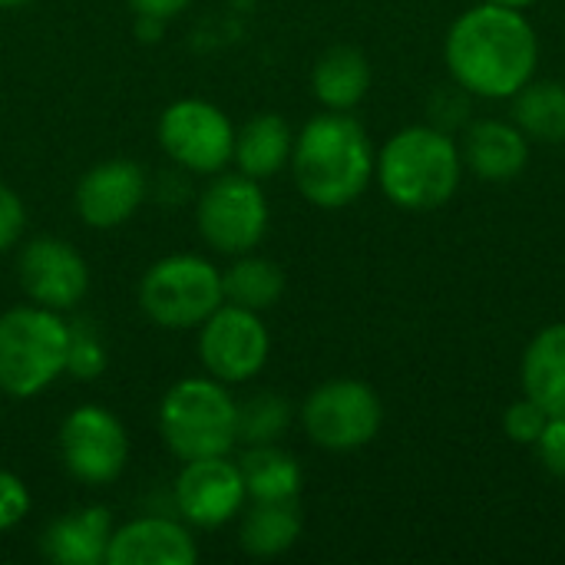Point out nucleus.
<instances>
[{
  "mask_svg": "<svg viewBox=\"0 0 565 565\" xmlns=\"http://www.w3.org/2000/svg\"><path fill=\"white\" fill-rule=\"evenodd\" d=\"M540 40L516 7L480 3L457 17L447 33V66L470 96H516L536 73Z\"/></svg>",
  "mask_w": 565,
  "mask_h": 565,
  "instance_id": "1",
  "label": "nucleus"
},
{
  "mask_svg": "<svg viewBox=\"0 0 565 565\" xmlns=\"http://www.w3.org/2000/svg\"><path fill=\"white\" fill-rule=\"evenodd\" d=\"M374 162L364 126L334 109L311 116L291 149L295 185L318 209H344L358 202L374 179Z\"/></svg>",
  "mask_w": 565,
  "mask_h": 565,
  "instance_id": "2",
  "label": "nucleus"
},
{
  "mask_svg": "<svg viewBox=\"0 0 565 565\" xmlns=\"http://www.w3.org/2000/svg\"><path fill=\"white\" fill-rule=\"evenodd\" d=\"M374 175L394 205L430 212L454 199L463 175V156L450 132L437 126H407L384 142Z\"/></svg>",
  "mask_w": 565,
  "mask_h": 565,
  "instance_id": "3",
  "label": "nucleus"
},
{
  "mask_svg": "<svg viewBox=\"0 0 565 565\" xmlns=\"http://www.w3.org/2000/svg\"><path fill=\"white\" fill-rule=\"evenodd\" d=\"M70 324L43 305H20L0 315V391L26 401L66 374Z\"/></svg>",
  "mask_w": 565,
  "mask_h": 565,
  "instance_id": "4",
  "label": "nucleus"
},
{
  "mask_svg": "<svg viewBox=\"0 0 565 565\" xmlns=\"http://www.w3.org/2000/svg\"><path fill=\"white\" fill-rule=\"evenodd\" d=\"M159 434L179 460L228 457L238 444V404L215 377H185L159 404Z\"/></svg>",
  "mask_w": 565,
  "mask_h": 565,
  "instance_id": "5",
  "label": "nucleus"
},
{
  "mask_svg": "<svg viewBox=\"0 0 565 565\" xmlns=\"http://www.w3.org/2000/svg\"><path fill=\"white\" fill-rule=\"evenodd\" d=\"M222 301V271L202 255H166L139 281V308L169 331L199 328Z\"/></svg>",
  "mask_w": 565,
  "mask_h": 565,
  "instance_id": "6",
  "label": "nucleus"
},
{
  "mask_svg": "<svg viewBox=\"0 0 565 565\" xmlns=\"http://www.w3.org/2000/svg\"><path fill=\"white\" fill-rule=\"evenodd\" d=\"M268 199L262 182L245 172H218L199 195L195 222L205 245L222 255H245L268 235Z\"/></svg>",
  "mask_w": 565,
  "mask_h": 565,
  "instance_id": "7",
  "label": "nucleus"
},
{
  "mask_svg": "<svg viewBox=\"0 0 565 565\" xmlns=\"http://www.w3.org/2000/svg\"><path fill=\"white\" fill-rule=\"evenodd\" d=\"M384 407L381 397L354 377L324 381L301 404V424L311 444L321 450L348 454L371 444L381 430Z\"/></svg>",
  "mask_w": 565,
  "mask_h": 565,
  "instance_id": "8",
  "label": "nucleus"
},
{
  "mask_svg": "<svg viewBox=\"0 0 565 565\" xmlns=\"http://www.w3.org/2000/svg\"><path fill=\"white\" fill-rule=\"evenodd\" d=\"M156 136L162 152L195 175H218L235 152V126L209 99L169 103L156 122Z\"/></svg>",
  "mask_w": 565,
  "mask_h": 565,
  "instance_id": "9",
  "label": "nucleus"
},
{
  "mask_svg": "<svg viewBox=\"0 0 565 565\" xmlns=\"http://www.w3.org/2000/svg\"><path fill=\"white\" fill-rule=\"evenodd\" d=\"M60 460L76 483L109 487L129 460V437L119 417L99 404L70 411L60 424Z\"/></svg>",
  "mask_w": 565,
  "mask_h": 565,
  "instance_id": "10",
  "label": "nucleus"
},
{
  "mask_svg": "<svg viewBox=\"0 0 565 565\" xmlns=\"http://www.w3.org/2000/svg\"><path fill=\"white\" fill-rule=\"evenodd\" d=\"M271 334L258 311L222 301L199 324V361L209 377L222 384H242L262 374L268 364Z\"/></svg>",
  "mask_w": 565,
  "mask_h": 565,
  "instance_id": "11",
  "label": "nucleus"
},
{
  "mask_svg": "<svg viewBox=\"0 0 565 565\" xmlns=\"http://www.w3.org/2000/svg\"><path fill=\"white\" fill-rule=\"evenodd\" d=\"M175 510L185 523L199 530H218L245 510L248 490L242 470L228 457H199L182 460L175 477Z\"/></svg>",
  "mask_w": 565,
  "mask_h": 565,
  "instance_id": "12",
  "label": "nucleus"
},
{
  "mask_svg": "<svg viewBox=\"0 0 565 565\" xmlns=\"http://www.w3.org/2000/svg\"><path fill=\"white\" fill-rule=\"evenodd\" d=\"M17 281L33 305L70 311L89 291L86 258L63 238H33L20 248Z\"/></svg>",
  "mask_w": 565,
  "mask_h": 565,
  "instance_id": "13",
  "label": "nucleus"
},
{
  "mask_svg": "<svg viewBox=\"0 0 565 565\" xmlns=\"http://www.w3.org/2000/svg\"><path fill=\"white\" fill-rule=\"evenodd\" d=\"M146 202V172L132 159H106L83 172L73 192L76 215L96 232L126 225Z\"/></svg>",
  "mask_w": 565,
  "mask_h": 565,
  "instance_id": "14",
  "label": "nucleus"
},
{
  "mask_svg": "<svg viewBox=\"0 0 565 565\" xmlns=\"http://www.w3.org/2000/svg\"><path fill=\"white\" fill-rule=\"evenodd\" d=\"M199 546L192 533L166 516H139L113 530L106 565H195Z\"/></svg>",
  "mask_w": 565,
  "mask_h": 565,
  "instance_id": "15",
  "label": "nucleus"
},
{
  "mask_svg": "<svg viewBox=\"0 0 565 565\" xmlns=\"http://www.w3.org/2000/svg\"><path fill=\"white\" fill-rule=\"evenodd\" d=\"M463 162L483 182H510L530 162L526 132L507 119H477L463 136Z\"/></svg>",
  "mask_w": 565,
  "mask_h": 565,
  "instance_id": "16",
  "label": "nucleus"
},
{
  "mask_svg": "<svg viewBox=\"0 0 565 565\" xmlns=\"http://www.w3.org/2000/svg\"><path fill=\"white\" fill-rule=\"evenodd\" d=\"M113 540V516L106 507L70 510L40 536L43 559L56 565H103Z\"/></svg>",
  "mask_w": 565,
  "mask_h": 565,
  "instance_id": "17",
  "label": "nucleus"
},
{
  "mask_svg": "<svg viewBox=\"0 0 565 565\" xmlns=\"http://www.w3.org/2000/svg\"><path fill=\"white\" fill-rule=\"evenodd\" d=\"M291 149H295V132L288 119L278 113H258L242 129H235L232 162L238 166V172L265 182L291 162Z\"/></svg>",
  "mask_w": 565,
  "mask_h": 565,
  "instance_id": "18",
  "label": "nucleus"
},
{
  "mask_svg": "<svg viewBox=\"0 0 565 565\" xmlns=\"http://www.w3.org/2000/svg\"><path fill=\"white\" fill-rule=\"evenodd\" d=\"M301 526L298 500H252V507L242 510L238 546L255 559H275L298 543Z\"/></svg>",
  "mask_w": 565,
  "mask_h": 565,
  "instance_id": "19",
  "label": "nucleus"
},
{
  "mask_svg": "<svg viewBox=\"0 0 565 565\" xmlns=\"http://www.w3.org/2000/svg\"><path fill=\"white\" fill-rule=\"evenodd\" d=\"M523 391L550 417H565V324L543 328L523 354Z\"/></svg>",
  "mask_w": 565,
  "mask_h": 565,
  "instance_id": "20",
  "label": "nucleus"
},
{
  "mask_svg": "<svg viewBox=\"0 0 565 565\" xmlns=\"http://www.w3.org/2000/svg\"><path fill=\"white\" fill-rule=\"evenodd\" d=\"M311 89L324 109L351 113L371 89V63L358 46H331L315 60Z\"/></svg>",
  "mask_w": 565,
  "mask_h": 565,
  "instance_id": "21",
  "label": "nucleus"
},
{
  "mask_svg": "<svg viewBox=\"0 0 565 565\" xmlns=\"http://www.w3.org/2000/svg\"><path fill=\"white\" fill-rule=\"evenodd\" d=\"M248 500H298L301 497V463L275 444H252L238 460Z\"/></svg>",
  "mask_w": 565,
  "mask_h": 565,
  "instance_id": "22",
  "label": "nucleus"
},
{
  "mask_svg": "<svg viewBox=\"0 0 565 565\" xmlns=\"http://www.w3.org/2000/svg\"><path fill=\"white\" fill-rule=\"evenodd\" d=\"M222 295L228 305H238V308L262 315L281 301L285 271L278 262L245 252V255H238V262L228 271H222Z\"/></svg>",
  "mask_w": 565,
  "mask_h": 565,
  "instance_id": "23",
  "label": "nucleus"
},
{
  "mask_svg": "<svg viewBox=\"0 0 565 565\" xmlns=\"http://www.w3.org/2000/svg\"><path fill=\"white\" fill-rule=\"evenodd\" d=\"M513 122L526 132V139L565 142V83L530 79L513 96Z\"/></svg>",
  "mask_w": 565,
  "mask_h": 565,
  "instance_id": "24",
  "label": "nucleus"
},
{
  "mask_svg": "<svg viewBox=\"0 0 565 565\" xmlns=\"http://www.w3.org/2000/svg\"><path fill=\"white\" fill-rule=\"evenodd\" d=\"M291 424V404L278 394H255L238 407V440L275 444Z\"/></svg>",
  "mask_w": 565,
  "mask_h": 565,
  "instance_id": "25",
  "label": "nucleus"
},
{
  "mask_svg": "<svg viewBox=\"0 0 565 565\" xmlns=\"http://www.w3.org/2000/svg\"><path fill=\"white\" fill-rule=\"evenodd\" d=\"M66 371L79 381H93L106 371V351L99 344V338L89 328H70V358H66Z\"/></svg>",
  "mask_w": 565,
  "mask_h": 565,
  "instance_id": "26",
  "label": "nucleus"
},
{
  "mask_svg": "<svg viewBox=\"0 0 565 565\" xmlns=\"http://www.w3.org/2000/svg\"><path fill=\"white\" fill-rule=\"evenodd\" d=\"M546 420H550V414H546L540 404H533L530 397H523V401H516V404L507 407V414H503V430H507V437H510L513 444L533 447V444L540 440Z\"/></svg>",
  "mask_w": 565,
  "mask_h": 565,
  "instance_id": "27",
  "label": "nucleus"
},
{
  "mask_svg": "<svg viewBox=\"0 0 565 565\" xmlns=\"http://www.w3.org/2000/svg\"><path fill=\"white\" fill-rule=\"evenodd\" d=\"M470 93L460 86V83H454V86H440L434 96H430V126H437V129H444V132H450L454 126H463L467 122V113H470V99H467Z\"/></svg>",
  "mask_w": 565,
  "mask_h": 565,
  "instance_id": "28",
  "label": "nucleus"
},
{
  "mask_svg": "<svg viewBox=\"0 0 565 565\" xmlns=\"http://www.w3.org/2000/svg\"><path fill=\"white\" fill-rule=\"evenodd\" d=\"M30 513V490L26 483L10 473V470H0V533L20 526Z\"/></svg>",
  "mask_w": 565,
  "mask_h": 565,
  "instance_id": "29",
  "label": "nucleus"
},
{
  "mask_svg": "<svg viewBox=\"0 0 565 565\" xmlns=\"http://www.w3.org/2000/svg\"><path fill=\"white\" fill-rule=\"evenodd\" d=\"M23 228H26V209H23V199H20L10 185H3V182H0V255H3V252H10V248L20 242Z\"/></svg>",
  "mask_w": 565,
  "mask_h": 565,
  "instance_id": "30",
  "label": "nucleus"
},
{
  "mask_svg": "<svg viewBox=\"0 0 565 565\" xmlns=\"http://www.w3.org/2000/svg\"><path fill=\"white\" fill-rule=\"evenodd\" d=\"M536 447V457L540 463L556 473V477H565V417H550L540 440L533 444Z\"/></svg>",
  "mask_w": 565,
  "mask_h": 565,
  "instance_id": "31",
  "label": "nucleus"
},
{
  "mask_svg": "<svg viewBox=\"0 0 565 565\" xmlns=\"http://www.w3.org/2000/svg\"><path fill=\"white\" fill-rule=\"evenodd\" d=\"M136 17H152V20H172L175 13H182L192 0H126Z\"/></svg>",
  "mask_w": 565,
  "mask_h": 565,
  "instance_id": "32",
  "label": "nucleus"
},
{
  "mask_svg": "<svg viewBox=\"0 0 565 565\" xmlns=\"http://www.w3.org/2000/svg\"><path fill=\"white\" fill-rule=\"evenodd\" d=\"M487 3H500V7H516V10H523V7H530V3H536V0H487Z\"/></svg>",
  "mask_w": 565,
  "mask_h": 565,
  "instance_id": "33",
  "label": "nucleus"
},
{
  "mask_svg": "<svg viewBox=\"0 0 565 565\" xmlns=\"http://www.w3.org/2000/svg\"><path fill=\"white\" fill-rule=\"evenodd\" d=\"M20 3H26V0H0V7H20Z\"/></svg>",
  "mask_w": 565,
  "mask_h": 565,
  "instance_id": "34",
  "label": "nucleus"
}]
</instances>
